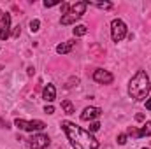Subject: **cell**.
<instances>
[{
    "label": "cell",
    "instance_id": "cell-1",
    "mask_svg": "<svg viewBox=\"0 0 151 149\" xmlns=\"http://www.w3.org/2000/svg\"><path fill=\"white\" fill-rule=\"evenodd\" d=\"M62 128L67 133L70 146L74 149H97L99 148V140L86 130L79 128L77 125L70 121H62Z\"/></svg>",
    "mask_w": 151,
    "mask_h": 149
},
{
    "label": "cell",
    "instance_id": "cell-2",
    "mask_svg": "<svg viewBox=\"0 0 151 149\" xmlns=\"http://www.w3.org/2000/svg\"><path fill=\"white\" fill-rule=\"evenodd\" d=\"M151 86H150V77L146 75V72L139 70L137 74L130 79V84H128V95L134 98V100H144L150 93Z\"/></svg>",
    "mask_w": 151,
    "mask_h": 149
},
{
    "label": "cell",
    "instance_id": "cell-3",
    "mask_svg": "<svg viewBox=\"0 0 151 149\" xmlns=\"http://www.w3.org/2000/svg\"><path fill=\"white\" fill-rule=\"evenodd\" d=\"M16 126L19 130H27V132H40L46 128V123L44 121H39V119H34V121H25V119H16L14 121Z\"/></svg>",
    "mask_w": 151,
    "mask_h": 149
},
{
    "label": "cell",
    "instance_id": "cell-4",
    "mask_svg": "<svg viewBox=\"0 0 151 149\" xmlns=\"http://www.w3.org/2000/svg\"><path fill=\"white\" fill-rule=\"evenodd\" d=\"M127 35V25L121 21V19H113L111 23V37H113L114 42H119L123 40Z\"/></svg>",
    "mask_w": 151,
    "mask_h": 149
},
{
    "label": "cell",
    "instance_id": "cell-5",
    "mask_svg": "<svg viewBox=\"0 0 151 149\" xmlns=\"http://www.w3.org/2000/svg\"><path fill=\"white\" fill-rule=\"evenodd\" d=\"M28 146L32 149H46L49 146V137L42 133H35L28 139Z\"/></svg>",
    "mask_w": 151,
    "mask_h": 149
},
{
    "label": "cell",
    "instance_id": "cell-6",
    "mask_svg": "<svg viewBox=\"0 0 151 149\" xmlns=\"http://www.w3.org/2000/svg\"><path fill=\"white\" fill-rule=\"evenodd\" d=\"M93 81H97V82H100V84H111V82L114 81V77H113L111 72L99 69V70L93 72Z\"/></svg>",
    "mask_w": 151,
    "mask_h": 149
},
{
    "label": "cell",
    "instance_id": "cell-7",
    "mask_svg": "<svg viewBox=\"0 0 151 149\" xmlns=\"http://www.w3.org/2000/svg\"><path fill=\"white\" fill-rule=\"evenodd\" d=\"M100 114H102V111H100L99 107H86L84 111L81 112V119H83V121H90V119L99 117Z\"/></svg>",
    "mask_w": 151,
    "mask_h": 149
},
{
    "label": "cell",
    "instance_id": "cell-8",
    "mask_svg": "<svg viewBox=\"0 0 151 149\" xmlns=\"http://www.w3.org/2000/svg\"><path fill=\"white\" fill-rule=\"evenodd\" d=\"M9 28H11V16L5 12L4 23L0 25V40H7L9 39Z\"/></svg>",
    "mask_w": 151,
    "mask_h": 149
},
{
    "label": "cell",
    "instance_id": "cell-9",
    "mask_svg": "<svg viewBox=\"0 0 151 149\" xmlns=\"http://www.w3.org/2000/svg\"><path fill=\"white\" fill-rule=\"evenodd\" d=\"M42 98H44L46 102H53V100L56 98V90H55L53 84H47V86L44 88V91H42Z\"/></svg>",
    "mask_w": 151,
    "mask_h": 149
},
{
    "label": "cell",
    "instance_id": "cell-10",
    "mask_svg": "<svg viewBox=\"0 0 151 149\" xmlns=\"http://www.w3.org/2000/svg\"><path fill=\"white\" fill-rule=\"evenodd\" d=\"M76 46V40H67L65 44H60V46H56V53L58 54H67V53H70L72 51V47Z\"/></svg>",
    "mask_w": 151,
    "mask_h": 149
},
{
    "label": "cell",
    "instance_id": "cell-11",
    "mask_svg": "<svg viewBox=\"0 0 151 149\" xmlns=\"http://www.w3.org/2000/svg\"><path fill=\"white\" fill-rule=\"evenodd\" d=\"M86 7H88V4L86 2H77V4H74L72 7H70V14H76V16H83L84 14V11H86Z\"/></svg>",
    "mask_w": 151,
    "mask_h": 149
},
{
    "label": "cell",
    "instance_id": "cell-12",
    "mask_svg": "<svg viewBox=\"0 0 151 149\" xmlns=\"http://www.w3.org/2000/svg\"><path fill=\"white\" fill-rule=\"evenodd\" d=\"M79 19V16H76V14H65V16H62V25H72Z\"/></svg>",
    "mask_w": 151,
    "mask_h": 149
},
{
    "label": "cell",
    "instance_id": "cell-13",
    "mask_svg": "<svg viewBox=\"0 0 151 149\" xmlns=\"http://www.w3.org/2000/svg\"><path fill=\"white\" fill-rule=\"evenodd\" d=\"M146 135L148 137L151 135V121H148L141 130H137V137H146Z\"/></svg>",
    "mask_w": 151,
    "mask_h": 149
},
{
    "label": "cell",
    "instance_id": "cell-14",
    "mask_svg": "<svg viewBox=\"0 0 151 149\" xmlns=\"http://www.w3.org/2000/svg\"><path fill=\"white\" fill-rule=\"evenodd\" d=\"M62 109L65 111V114H74V111H76L70 100H63V102H62Z\"/></svg>",
    "mask_w": 151,
    "mask_h": 149
},
{
    "label": "cell",
    "instance_id": "cell-15",
    "mask_svg": "<svg viewBox=\"0 0 151 149\" xmlns=\"http://www.w3.org/2000/svg\"><path fill=\"white\" fill-rule=\"evenodd\" d=\"M88 34V28L84 27V25H77L74 28V35L76 37H83V35H86Z\"/></svg>",
    "mask_w": 151,
    "mask_h": 149
},
{
    "label": "cell",
    "instance_id": "cell-16",
    "mask_svg": "<svg viewBox=\"0 0 151 149\" xmlns=\"http://www.w3.org/2000/svg\"><path fill=\"white\" fill-rule=\"evenodd\" d=\"M88 5H97V7H100V9H111L113 7V4H109V2H86Z\"/></svg>",
    "mask_w": 151,
    "mask_h": 149
},
{
    "label": "cell",
    "instance_id": "cell-17",
    "mask_svg": "<svg viewBox=\"0 0 151 149\" xmlns=\"http://www.w3.org/2000/svg\"><path fill=\"white\" fill-rule=\"evenodd\" d=\"M39 27H40V21H39V19H34V21H30V32H37Z\"/></svg>",
    "mask_w": 151,
    "mask_h": 149
},
{
    "label": "cell",
    "instance_id": "cell-18",
    "mask_svg": "<svg viewBox=\"0 0 151 149\" xmlns=\"http://www.w3.org/2000/svg\"><path fill=\"white\" fill-rule=\"evenodd\" d=\"M118 144H119V146L127 144V135H125V133H119V135H118Z\"/></svg>",
    "mask_w": 151,
    "mask_h": 149
},
{
    "label": "cell",
    "instance_id": "cell-19",
    "mask_svg": "<svg viewBox=\"0 0 151 149\" xmlns=\"http://www.w3.org/2000/svg\"><path fill=\"white\" fill-rule=\"evenodd\" d=\"M60 9H62V14H69V4H62Z\"/></svg>",
    "mask_w": 151,
    "mask_h": 149
},
{
    "label": "cell",
    "instance_id": "cell-20",
    "mask_svg": "<svg viewBox=\"0 0 151 149\" xmlns=\"http://www.w3.org/2000/svg\"><path fill=\"white\" fill-rule=\"evenodd\" d=\"M99 128H100V123H97V121H95V123H91V125H90V130H91V132H97V130H99Z\"/></svg>",
    "mask_w": 151,
    "mask_h": 149
},
{
    "label": "cell",
    "instance_id": "cell-21",
    "mask_svg": "<svg viewBox=\"0 0 151 149\" xmlns=\"http://www.w3.org/2000/svg\"><path fill=\"white\" fill-rule=\"evenodd\" d=\"M128 135H132V137H137V130H135L134 126H130V128H128Z\"/></svg>",
    "mask_w": 151,
    "mask_h": 149
},
{
    "label": "cell",
    "instance_id": "cell-22",
    "mask_svg": "<svg viewBox=\"0 0 151 149\" xmlns=\"http://www.w3.org/2000/svg\"><path fill=\"white\" fill-rule=\"evenodd\" d=\"M44 112H46V114H53V112H55V109H53L51 105H47V107L44 109Z\"/></svg>",
    "mask_w": 151,
    "mask_h": 149
},
{
    "label": "cell",
    "instance_id": "cell-23",
    "mask_svg": "<svg viewBox=\"0 0 151 149\" xmlns=\"http://www.w3.org/2000/svg\"><path fill=\"white\" fill-rule=\"evenodd\" d=\"M44 5H46V7H55L56 2H44Z\"/></svg>",
    "mask_w": 151,
    "mask_h": 149
},
{
    "label": "cell",
    "instance_id": "cell-24",
    "mask_svg": "<svg viewBox=\"0 0 151 149\" xmlns=\"http://www.w3.org/2000/svg\"><path fill=\"white\" fill-rule=\"evenodd\" d=\"M135 119H137V121H144V114H137Z\"/></svg>",
    "mask_w": 151,
    "mask_h": 149
},
{
    "label": "cell",
    "instance_id": "cell-25",
    "mask_svg": "<svg viewBox=\"0 0 151 149\" xmlns=\"http://www.w3.org/2000/svg\"><path fill=\"white\" fill-rule=\"evenodd\" d=\"M4 18H5V12H4V11H0V25L4 23Z\"/></svg>",
    "mask_w": 151,
    "mask_h": 149
},
{
    "label": "cell",
    "instance_id": "cell-26",
    "mask_svg": "<svg viewBox=\"0 0 151 149\" xmlns=\"http://www.w3.org/2000/svg\"><path fill=\"white\" fill-rule=\"evenodd\" d=\"M146 109H148V111H151V98L146 102Z\"/></svg>",
    "mask_w": 151,
    "mask_h": 149
},
{
    "label": "cell",
    "instance_id": "cell-27",
    "mask_svg": "<svg viewBox=\"0 0 151 149\" xmlns=\"http://www.w3.org/2000/svg\"><path fill=\"white\" fill-rule=\"evenodd\" d=\"M144 149H148V148H144Z\"/></svg>",
    "mask_w": 151,
    "mask_h": 149
}]
</instances>
